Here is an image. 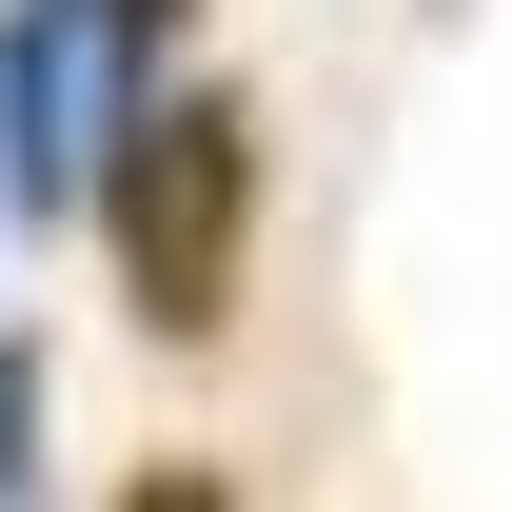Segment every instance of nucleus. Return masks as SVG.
<instances>
[{
  "label": "nucleus",
  "instance_id": "4",
  "mask_svg": "<svg viewBox=\"0 0 512 512\" xmlns=\"http://www.w3.org/2000/svg\"><path fill=\"white\" fill-rule=\"evenodd\" d=\"M119 512H237V493H217V473H138Z\"/></svg>",
  "mask_w": 512,
  "mask_h": 512
},
{
  "label": "nucleus",
  "instance_id": "2",
  "mask_svg": "<svg viewBox=\"0 0 512 512\" xmlns=\"http://www.w3.org/2000/svg\"><path fill=\"white\" fill-rule=\"evenodd\" d=\"M178 20L197 0H0V197L20 217H79V178L178 79Z\"/></svg>",
  "mask_w": 512,
  "mask_h": 512
},
{
  "label": "nucleus",
  "instance_id": "3",
  "mask_svg": "<svg viewBox=\"0 0 512 512\" xmlns=\"http://www.w3.org/2000/svg\"><path fill=\"white\" fill-rule=\"evenodd\" d=\"M60 355H40V335H0V512H60Z\"/></svg>",
  "mask_w": 512,
  "mask_h": 512
},
{
  "label": "nucleus",
  "instance_id": "1",
  "mask_svg": "<svg viewBox=\"0 0 512 512\" xmlns=\"http://www.w3.org/2000/svg\"><path fill=\"white\" fill-rule=\"evenodd\" d=\"M79 217L119 237V296H138L158 335H217V316H237V237H256V99L158 79L138 138L79 178Z\"/></svg>",
  "mask_w": 512,
  "mask_h": 512
}]
</instances>
